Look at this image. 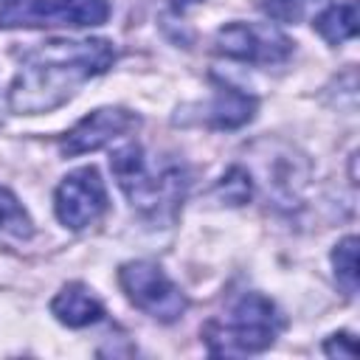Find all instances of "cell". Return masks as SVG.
Listing matches in <instances>:
<instances>
[{
  "label": "cell",
  "mask_w": 360,
  "mask_h": 360,
  "mask_svg": "<svg viewBox=\"0 0 360 360\" xmlns=\"http://www.w3.org/2000/svg\"><path fill=\"white\" fill-rule=\"evenodd\" d=\"M51 315L70 329H84L104 318V304L96 298L90 287H84L82 281H70L53 295Z\"/></svg>",
  "instance_id": "obj_9"
},
{
  "label": "cell",
  "mask_w": 360,
  "mask_h": 360,
  "mask_svg": "<svg viewBox=\"0 0 360 360\" xmlns=\"http://www.w3.org/2000/svg\"><path fill=\"white\" fill-rule=\"evenodd\" d=\"M323 352H326L329 357H346V360L357 357V346H354V338H352L349 332H335V335H329L326 343H323Z\"/></svg>",
  "instance_id": "obj_16"
},
{
  "label": "cell",
  "mask_w": 360,
  "mask_h": 360,
  "mask_svg": "<svg viewBox=\"0 0 360 360\" xmlns=\"http://www.w3.org/2000/svg\"><path fill=\"white\" fill-rule=\"evenodd\" d=\"M253 115H256V98L250 93L236 90L225 82H217V90L211 101L202 107L200 121L217 129H236V127H245Z\"/></svg>",
  "instance_id": "obj_10"
},
{
  "label": "cell",
  "mask_w": 360,
  "mask_h": 360,
  "mask_svg": "<svg viewBox=\"0 0 360 360\" xmlns=\"http://www.w3.org/2000/svg\"><path fill=\"white\" fill-rule=\"evenodd\" d=\"M141 118L132 110L124 107H98L93 112H87L82 121H76L65 138H62V155L76 158V155H87L96 152L118 138H124L127 132L138 129Z\"/></svg>",
  "instance_id": "obj_8"
},
{
  "label": "cell",
  "mask_w": 360,
  "mask_h": 360,
  "mask_svg": "<svg viewBox=\"0 0 360 360\" xmlns=\"http://www.w3.org/2000/svg\"><path fill=\"white\" fill-rule=\"evenodd\" d=\"M110 17L107 0H11L0 11V28L11 25H101Z\"/></svg>",
  "instance_id": "obj_5"
},
{
  "label": "cell",
  "mask_w": 360,
  "mask_h": 360,
  "mask_svg": "<svg viewBox=\"0 0 360 360\" xmlns=\"http://www.w3.org/2000/svg\"><path fill=\"white\" fill-rule=\"evenodd\" d=\"M214 51L248 65H278L292 53V42L270 22L259 25L233 20L214 34Z\"/></svg>",
  "instance_id": "obj_6"
},
{
  "label": "cell",
  "mask_w": 360,
  "mask_h": 360,
  "mask_svg": "<svg viewBox=\"0 0 360 360\" xmlns=\"http://www.w3.org/2000/svg\"><path fill=\"white\" fill-rule=\"evenodd\" d=\"M110 169L132 208L152 222H172L188 191V169L183 160L152 158L135 141L121 143L110 155Z\"/></svg>",
  "instance_id": "obj_2"
},
{
  "label": "cell",
  "mask_w": 360,
  "mask_h": 360,
  "mask_svg": "<svg viewBox=\"0 0 360 360\" xmlns=\"http://www.w3.org/2000/svg\"><path fill=\"white\" fill-rule=\"evenodd\" d=\"M0 231L14 236V239H28L34 233V222L22 202L0 183Z\"/></svg>",
  "instance_id": "obj_12"
},
{
  "label": "cell",
  "mask_w": 360,
  "mask_h": 360,
  "mask_svg": "<svg viewBox=\"0 0 360 360\" xmlns=\"http://www.w3.org/2000/svg\"><path fill=\"white\" fill-rule=\"evenodd\" d=\"M284 329L278 307L262 292H242L202 326V343L217 357H242L270 349Z\"/></svg>",
  "instance_id": "obj_3"
},
{
  "label": "cell",
  "mask_w": 360,
  "mask_h": 360,
  "mask_svg": "<svg viewBox=\"0 0 360 360\" xmlns=\"http://www.w3.org/2000/svg\"><path fill=\"white\" fill-rule=\"evenodd\" d=\"M217 194L228 205H245L250 200V194H253V177H250V172L245 166H231L222 174V180L217 183Z\"/></svg>",
  "instance_id": "obj_14"
},
{
  "label": "cell",
  "mask_w": 360,
  "mask_h": 360,
  "mask_svg": "<svg viewBox=\"0 0 360 360\" xmlns=\"http://www.w3.org/2000/svg\"><path fill=\"white\" fill-rule=\"evenodd\" d=\"M53 211H56V219L70 231H82L98 222L101 214L107 211V186L98 169L79 166L68 172L56 186Z\"/></svg>",
  "instance_id": "obj_7"
},
{
  "label": "cell",
  "mask_w": 360,
  "mask_h": 360,
  "mask_svg": "<svg viewBox=\"0 0 360 360\" xmlns=\"http://www.w3.org/2000/svg\"><path fill=\"white\" fill-rule=\"evenodd\" d=\"M6 3H11V0H6Z\"/></svg>",
  "instance_id": "obj_18"
},
{
  "label": "cell",
  "mask_w": 360,
  "mask_h": 360,
  "mask_svg": "<svg viewBox=\"0 0 360 360\" xmlns=\"http://www.w3.org/2000/svg\"><path fill=\"white\" fill-rule=\"evenodd\" d=\"M335 278L346 295L357 292V236H343L332 250Z\"/></svg>",
  "instance_id": "obj_13"
},
{
  "label": "cell",
  "mask_w": 360,
  "mask_h": 360,
  "mask_svg": "<svg viewBox=\"0 0 360 360\" xmlns=\"http://www.w3.org/2000/svg\"><path fill=\"white\" fill-rule=\"evenodd\" d=\"M312 28L329 42V45H343L349 39L357 37V3L354 0H343V3H329L323 6L315 20Z\"/></svg>",
  "instance_id": "obj_11"
},
{
  "label": "cell",
  "mask_w": 360,
  "mask_h": 360,
  "mask_svg": "<svg viewBox=\"0 0 360 360\" xmlns=\"http://www.w3.org/2000/svg\"><path fill=\"white\" fill-rule=\"evenodd\" d=\"M304 3L307 0H262V8L276 22H295L304 11Z\"/></svg>",
  "instance_id": "obj_15"
},
{
  "label": "cell",
  "mask_w": 360,
  "mask_h": 360,
  "mask_svg": "<svg viewBox=\"0 0 360 360\" xmlns=\"http://www.w3.org/2000/svg\"><path fill=\"white\" fill-rule=\"evenodd\" d=\"M115 62L110 39H48L20 53V68L6 90L14 112L37 115L65 104L82 82L101 76Z\"/></svg>",
  "instance_id": "obj_1"
},
{
  "label": "cell",
  "mask_w": 360,
  "mask_h": 360,
  "mask_svg": "<svg viewBox=\"0 0 360 360\" xmlns=\"http://www.w3.org/2000/svg\"><path fill=\"white\" fill-rule=\"evenodd\" d=\"M172 3V8L177 11V14H186L188 8H194V6H200L202 0H169Z\"/></svg>",
  "instance_id": "obj_17"
},
{
  "label": "cell",
  "mask_w": 360,
  "mask_h": 360,
  "mask_svg": "<svg viewBox=\"0 0 360 360\" xmlns=\"http://www.w3.org/2000/svg\"><path fill=\"white\" fill-rule=\"evenodd\" d=\"M118 284H121V290L127 292V298L141 312H146L149 318H155L160 323H174L188 309L186 292L155 262L135 259V262L121 264Z\"/></svg>",
  "instance_id": "obj_4"
}]
</instances>
